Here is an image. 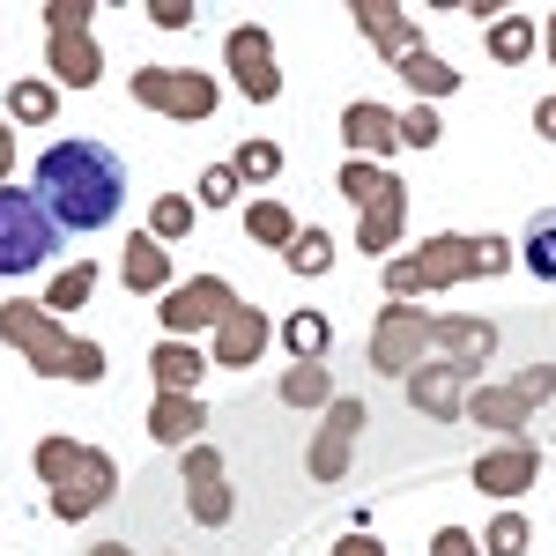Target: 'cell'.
Segmentation results:
<instances>
[{"label":"cell","mask_w":556,"mask_h":556,"mask_svg":"<svg viewBox=\"0 0 556 556\" xmlns=\"http://www.w3.org/2000/svg\"><path fill=\"white\" fill-rule=\"evenodd\" d=\"M282 267H290V275H327V267H334V238H327L319 223H312V230H298V245L282 253Z\"/></svg>","instance_id":"cell-35"},{"label":"cell","mask_w":556,"mask_h":556,"mask_svg":"<svg viewBox=\"0 0 556 556\" xmlns=\"http://www.w3.org/2000/svg\"><path fill=\"white\" fill-rule=\"evenodd\" d=\"M201 424H208V401H201V393H156V401H149V438L172 445V453L201 445Z\"/></svg>","instance_id":"cell-18"},{"label":"cell","mask_w":556,"mask_h":556,"mask_svg":"<svg viewBox=\"0 0 556 556\" xmlns=\"http://www.w3.org/2000/svg\"><path fill=\"white\" fill-rule=\"evenodd\" d=\"M30 193L60 230H104L127 208V164L112 141H52L30 172Z\"/></svg>","instance_id":"cell-1"},{"label":"cell","mask_w":556,"mask_h":556,"mask_svg":"<svg viewBox=\"0 0 556 556\" xmlns=\"http://www.w3.org/2000/svg\"><path fill=\"white\" fill-rule=\"evenodd\" d=\"M52 104H60V83H8V119H30V127H45L52 119Z\"/></svg>","instance_id":"cell-33"},{"label":"cell","mask_w":556,"mask_h":556,"mask_svg":"<svg viewBox=\"0 0 556 556\" xmlns=\"http://www.w3.org/2000/svg\"><path fill=\"white\" fill-rule=\"evenodd\" d=\"M282 342H290V356H298V364H327V356H334V319L304 304V312H290V319H282Z\"/></svg>","instance_id":"cell-25"},{"label":"cell","mask_w":556,"mask_h":556,"mask_svg":"<svg viewBox=\"0 0 556 556\" xmlns=\"http://www.w3.org/2000/svg\"><path fill=\"white\" fill-rule=\"evenodd\" d=\"M401 223H408V178H393L379 201L364 208V223H356V245L371 260H393V245H401Z\"/></svg>","instance_id":"cell-19"},{"label":"cell","mask_w":556,"mask_h":556,"mask_svg":"<svg viewBox=\"0 0 556 556\" xmlns=\"http://www.w3.org/2000/svg\"><path fill=\"white\" fill-rule=\"evenodd\" d=\"M527 401H519L513 386H468V424L475 430H497V438H527Z\"/></svg>","instance_id":"cell-22"},{"label":"cell","mask_w":556,"mask_h":556,"mask_svg":"<svg viewBox=\"0 0 556 556\" xmlns=\"http://www.w3.org/2000/svg\"><path fill=\"white\" fill-rule=\"evenodd\" d=\"M186 230H193V193H156L149 201V238L156 245H178Z\"/></svg>","instance_id":"cell-32"},{"label":"cell","mask_w":556,"mask_h":556,"mask_svg":"<svg viewBox=\"0 0 556 556\" xmlns=\"http://www.w3.org/2000/svg\"><path fill=\"white\" fill-rule=\"evenodd\" d=\"M401 386H408V408L416 416H430V424H468V379L453 364H416Z\"/></svg>","instance_id":"cell-14"},{"label":"cell","mask_w":556,"mask_h":556,"mask_svg":"<svg viewBox=\"0 0 556 556\" xmlns=\"http://www.w3.org/2000/svg\"><path fill=\"white\" fill-rule=\"evenodd\" d=\"M342 141H349V156L386 164V156L401 149V112H386V104H371V97H356V104H342Z\"/></svg>","instance_id":"cell-16"},{"label":"cell","mask_w":556,"mask_h":556,"mask_svg":"<svg viewBox=\"0 0 556 556\" xmlns=\"http://www.w3.org/2000/svg\"><path fill=\"white\" fill-rule=\"evenodd\" d=\"M52 253H60V223L38 208V193H23V186H0V282H15V275H38Z\"/></svg>","instance_id":"cell-5"},{"label":"cell","mask_w":556,"mask_h":556,"mask_svg":"<svg viewBox=\"0 0 556 556\" xmlns=\"http://www.w3.org/2000/svg\"><path fill=\"white\" fill-rule=\"evenodd\" d=\"M482 45H490V60H497V67H527V60H534V45H542V23H534V15H519V8H505V15L482 30Z\"/></svg>","instance_id":"cell-24"},{"label":"cell","mask_w":556,"mask_h":556,"mask_svg":"<svg viewBox=\"0 0 556 556\" xmlns=\"http://www.w3.org/2000/svg\"><path fill=\"white\" fill-rule=\"evenodd\" d=\"M430 356H438V312H424V304H379L371 342H364L371 379H408Z\"/></svg>","instance_id":"cell-4"},{"label":"cell","mask_w":556,"mask_h":556,"mask_svg":"<svg viewBox=\"0 0 556 556\" xmlns=\"http://www.w3.org/2000/svg\"><path fill=\"white\" fill-rule=\"evenodd\" d=\"M438 104H408L401 112V149H438Z\"/></svg>","instance_id":"cell-40"},{"label":"cell","mask_w":556,"mask_h":556,"mask_svg":"<svg viewBox=\"0 0 556 556\" xmlns=\"http://www.w3.org/2000/svg\"><path fill=\"white\" fill-rule=\"evenodd\" d=\"M334 556H386V542H371V527H349L334 542Z\"/></svg>","instance_id":"cell-45"},{"label":"cell","mask_w":556,"mask_h":556,"mask_svg":"<svg viewBox=\"0 0 556 556\" xmlns=\"http://www.w3.org/2000/svg\"><path fill=\"white\" fill-rule=\"evenodd\" d=\"M267 342H275L267 312H260V304H238V312H230V319L208 334V364H223V371H253Z\"/></svg>","instance_id":"cell-15"},{"label":"cell","mask_w":556,"mask_h":556,"mask_svg":"<svg viewBox=\"0 0 556 556\" xmlns=\"http://www.w3.org/2000/svg\"><path fill=\"white\" fill-rule=\"evenodd\" d=\"M519 267L534 282H556V208H534L527 230H519Z\"/></svg>","instance_id":"cell-27"},{"label":"cell","mask_w":556,"mask_h":556,"mask_svg":"<svg viewBox=\"0 0 556 556\" xmlns=\"http://www.w3.org/2000/svg\"><path fill=\"white\" fill-rule=\"evenodd\" d=\"M356 30L379 45V60L386 67H401L416 45H424V30H416V15L408 8H393V0H356Z\"/></svg>","instance_id":"cell-17"},{"label":"cell","mask_w":556,"mask_h":556,"mask_svg":"<svg viewBox=\"0 0 556 556\" xmlns=\"http://www.w3.org/2000/svg\"><path fill=\"white\" fill-rule=\"evenodd\" d=\"M534 134H542V141H556V97H542V104H534Z\"/></svg>","instance_id":"cell-47"},{"label":"cell","mask_w":556,"mask_h":556,"mask_svg":"<svg viewBox=\"0 0 556 556\" xmlns=\"http://www.w3.org/2000/svg\"><path fill=\"white\" fill-rule=\"evenodd\" d=\"M89 290H97V260H75V267H60L52 275V290H45V312L60 319V312H75V304H89Z\"/></svg>","instance_id":"cell-31"},{"label":"cell","mask_w":556,"mask_h":556,"mask_svg":"<svg viewBox=\"0 0 556 556\" xmlns=\"http://www.w3.org/2000/svg\"><path fill=\"white\" fill-rule=\"evenodd\" d=\"M89 556H134V549H127V542H97Z\"/></svg>","instance_id":"cell-48"},{"label":"cell","mask_w":556,"mask_h":556,"mask_svg":"<svg viewBox=\"0 0 556 556\" xmlns=\"http://www.w3.org/2000/svg\"><path fill=\"white\" fill-rule=\"evenodd\" d=\"M438 356L460 371V379H482L490 364H497V319H475V312H445L438 319Z\"/></svg>","instance_id":"cell-13"},{"label":"cell","mask_w":556,"mask_h":556,"mask_svg":"<svg viewBox=\"0 0 556 556\" xmlns=\"http://www.w3.org/2000/svg\"><path fill=\"white\" fill-rule=\"evenodd\" d=\"M112 497H119V468H112V453H104V445H89L83 468H75V482H67V490H52V497H45V513L67 519V527H83V519L104 513Z\"/></svg>","instance_id":"cell-12"},{"label":"cell","mask_w":556,"mask_h":556,"mask_svg":"<svg viewBox=\"0 0 556 556\" xmlns=\"http://www.w3.org/2000/svg\"><path fill=\"white\" fill-rule=\"evenodd\" d=\"M334 186H342L349 201H356V208H371V201H379L386 186H393V172H386V164H364V156H349L342 164V178H334Z\"/></svg>","instance_id":"cell-36"},{"label":"cell","mask_w":556,"mask_h":556,"mask_svg":"<svg viewBox=\"0 0 556 556\" xmlns=\"http://www.w3.org/2000/svg\"><path fill=\"white\" fill-rule=\"evenodd\" d=\"M201 371H208L201 342H178V334H164V342L149 349V379H156V393H201Z\"/></svg>","instance_id":"cell-21"},{"label":"cell","mask_w":556,"mask_h":556,"mask_svg":"<svg viewBox=\"0 0 556 556\" xmlns=\"http://www.w3.org/2000/svg\"><path fill=\"white\" fill-rule=\"evenodd\" d=\"M149 23L156 30H186L193 23V0H149Z\"/></svg>","instance_id":"cell-44"},{"label":"cell","mask_w":556,"mask_h":556,"mask_svg":"<svg viewBox=\"0 0 556 556\" xmlns=\"http://www.w3.org/2000/svg\"><path fill=\"white\" fill-rule=\"evenodd\" d=\"M356 438H364V401H356V393H334V408H327L319 438L304 445V468H312V482H342V475H349V453H356Z\"/></svg>","instance_id":"cell-11"},{"label":"cell","mask_w":556,"mask_h":556,"mask_svg":"<svg viewBox=\"0 0 556 556\" xmlns=\"http://www.w3.org/2000/svg\"><path fill=\"white\" fill-rule=\"evenodd\" d=\"M178 482H186V513L201 519V527H230L238 497H230V482H223V453H215L208 438L178 453Z\"/></svg>","instance_id":"cell-10"},{"label":"cell","mask_w":556,"mask_h":556,"mask_svg":"<svg viewBox=\"0 0 556 556\" xmlns=\"http://www.w3.org/2000/svg\"><path fill=\"white\" fill-rule=\"evenodd\" d=\"M513 393L527 401V408H542V401L556 393V364H534V371H519V379H513Z\"/></svg>","instance_id":"cell-42"},{"label":"cell","mask_w":556,"mask_h":556,"mask_svg":"<svg viewBox=\"0 0 556 556\" xmlns=\"http://www.w3.org/2000/svg\"><path fill=\"white\" fill-rule=\"evenodd\" d=\"M238 186H245L238 164H208L201 172V208H238Z\"/></svg>","instance_id":"cell-39"},{"label":"cell","mask_w":556,"mask_h":556,"mask_svg":"<svg viewBox=\"0 0 556 556\" xmlns=\"http://www.w3.org/2000/svg\"><path fill=\"white\" fill-rule=\"evenodd\" d=\"M15 178V127H8V112H0V186Z\"/></svg>","instance_id":"cell-46"},{"label":"cell","mask_w":556,"mask_h":556,"mask_svg":"<svg viewBox=\"0 0 556 556\" xmlns=\"http://www.w3.org/2000/svg\"><path fill=\"white\" fill-rule=\"evenodd\" d=\"M401 83L416 89V104H438V97H453V89H460V67H445L430 45H416V52L401 60Z\"/></svg>","instance_id":"cell-26"},{"label":"cell","mask_w":556,"mask_h":556,"mask_svg":"<svg viewBox=\"0 0 556 556\" xmlns=\"http://www.w3.org/2000/svg\"><path fill=\"white\" fill-rule=\"evenodd\" d=\"M275 393H282V408H334V371L327 364H290Z\"/></svg>","instance_id":"cell-29"},{"label":"cell","mask_w":556,"mask_h":556,"mask_svg":"<svg viewBox=\"0 0 556 556\" xmlns=\"http://www.w3.org/2000/svg\"><path fill=\"white\" fill-rule=\"evenodd\" d=\"M223 67H230V83H238V97H253V104H275V97H282L275 38H267L260 23H238V30L223 38Z\"/></svg>","instance_id":"cell-9"},{"label":"cell","mask_w":556,"mask_h":556,"mask_svg":"<svg viewBox=\"0 0 556 556\" xmlns=\"http://www.w3.org/2000/svg\"><path fill=\"white\" fill-rule=\"evenodd\" d=\"M513 245L519 238H475V282H490V275H505V267H513Z\"/></svg>","instance_id":"cell-41"},{"label":"cell","mask_w":556,"mask_h":556,"mask_svg":"<svg viewBox=\"0 0 556 556\" xmlns=\"http://www.w3.org/2000/svg\"><path fill=\"white\" fill-rule=\"evenodd\" d=\"M119 282H127L134 298H164V290H172V245H156V238L141 230L127 253H119Z\"/></svg>","instance_id":"cell-23"},{"label":"cell","mask_w":556,"mask_h":556,"mask_svg":"<svg viewBox=\"0 0 556 556\" xmlns=\"http://www.w3.org/2000/svg\"><path fill=\"white\" fill-rule=\"evenodd\" d=\"M83 438H38V453H30V468H38V482H52V490H67L75 482V468H83Z\"/></svg>","instance_id":"cell-30"},{"label":"cell","mask_w":556,"mask_h":556,"mask_svg":"<svg viewBox=\"0 0 556 556\" xmlns=\"http://www.w3.org/2000/svg\"><path fill=\"white\" fill-rule=\"evenodd\" d=\"M534 475H542V445H534V438H497V445L468 468V482L490 497V505H519V497L534 490Z\"/></svg>","instance_id":"cell-8"},{"label":"cell","mask_w":556,"mask_h":556,"mask_svg":"<svg viewBox=\"0 0 556 556\" xmlns=\"http://www.w3.org/2000/svg\"><path fill=\"white\" fill-rule=\"evenodd\" d=\"M127 89H134V104L164 112V119H178V127H201L215 104H223L215 75H201V67H134Z\"/></svg>","instance_id":"cell-6"},{"label":"cell","mask_w":556,"mask_h":556,"mask_svg":"<svg viewBox=\"0 0 556 556\" xmlns=\"http://www.w3.org/2000/svg\"><path fill=\"white\" fill-rule=\"evenodd\" d=\"M527 542H534V527H527L513 505H497V519L482 527V556H527Z\"/></svg>","instance_id":"cell-34"},{"label":"cell","mask_w":556,"mask_h":556,"mask_svg":"<svg viewBox=\"0 0 556 556\" xmlns=\"http://www.w3.org/2000/svg\"><path fill=\"white\" fill-rule=\"evenodd\" d=\"M230 312H238V290H230L223 275H186V282H172V290H164V304H156L164 334H178V342H193V334H215Z\"/></svg>","instance_id":"cell-7"},{"label":"cell","mask_w":556,"mask_h":556,"mask_svg":"<svg viewBox=\"0 0 556 556\" xmlns=\"http://www.w3.org/2000/svg\"><path fill=\"white\" fill-rule=\"evenodd\" d=\"M230 164H238V178H253V186H260V178H275V172H282V149L253 134V141H238V156H230Z\"/></svg>","instance_id":"cell-38"},{"label":"cell","mask_w":556,"mask_h":556,"mask_svg":"<svg viewBox=\"0 0 556 556\" xmlns=\"http://www.w3.org/2000/svg\"><path fill=\"white\" fill-rule=\"evenodd\" d=\"M0 342L23 349V364L38 371V379H75V386H97L104 379V349L89 342V334H67L45 304H0Z\"/></svg>","instance_id":"cell-2"},{"label":"cell","mask_w":556,"mask_h":556,"mask_svg":"<svg viewBox=\"0 0 556 556\" xmlns=\"http://www.w3.org/2000/svg\"><path fill=\"white\" fill-rule=\"evenodd\" d=\"M45 67H52V83L60 89H97L104 83V52H97V38H45Z\"/></svg>","instance_id":"cell-20"},{"label":"cell","mask_w":556,"mask_h":556,"mask_svg":"<svg viewBox=\"0 0 556 556\" xmlns=\"http://www.w3.org/2000/svg\"><path fill=\"white\" fill-rule=\"evenodd\" d=\"M430 556H482V534H468V527H438V534H430Z\"/></svg>","instance_id":"cell-43"},{"label":"cell","mask_w":556,"mask_h":556,"mask_svg":"<svg viewBox=\"0 0 556 556\" xmlns=\"http://www.w3.org/2000/svg\"><path fill=\"white\" fill-rule=\"evenodd\" d=\"M89 0H45V38H83L89 30Z\"/></svg>","instance_id":"cell-37"},{"label":"cell","mask_w":556,"mask_h":556,"mask_svg":"<svg viewBox=\"0 0 556 556\" xmlns=\"http://www.w3.org/2000/svg\"><path fill=\"white\" fill-rule=\"evenodd\" d=\"M453 282H475V238H460V230H438V238H424L416 253L386 260L393 304H416L424 290H453Z\"/></svg>","instance_id":"cell-3"},{"label":"cell","mask_w":556,"mask_h":556,"mask_svg":"<svg viewBox=\"0 0 556 556\" xmlns=\"http://www.w3.org/2000/svg\"><path fill=\"white\" fill-rule=\"evenodd\" d=\"M542 52H549V60H556V15H549V23H542Z\"/></svg>","instance_id":"cell-49"},{"label":"cell","mask_w":556,"mask_h":556,"mask_svg":"<svg viewBox=\"0 0 556 556\" xmlns=\"http://www.w3.org/2000/svg\"><path fill=\"white\" fill-rule=\"evenodd\" d=\"M298 215L282 208V201H245V238H253V245H275V253H290V245H298Z\"/></svg>","instance_id":"cell-28"}]
</instances>
